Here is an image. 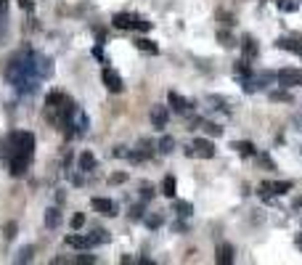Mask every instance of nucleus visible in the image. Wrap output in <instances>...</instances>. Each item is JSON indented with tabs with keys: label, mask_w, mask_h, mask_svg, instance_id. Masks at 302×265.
<instances>
[{
	"label": "nucleus",
	"mask_w": 302,
	"mask_h": 265,
	"mask_svg": "<svg viewBox=\"0 0 302 265\" xmlns=\"http://www.w3.org/2000/svg\"><path fill=\"white\" fill-rule=\"evenodd\" d=\"M218 19L223 21V24H228V27H234V24H236V19L231 16V13H226V11H218Z\"/></svg>",
	"instance_id": "25"
},
{
	"label": "nucleus",
	"mask_w": 302,
	"mask_h": 265,
	"mask_svg": "<svg viewBox=\"0 0 302 265\" xmlns=\"http://www.w3.org/2000/svg\"><path fill=\"white\" fill-rule=\"evenodd\" d=\"M16 231H19V225H16V220H8L5 223V228H3V233H5V239H16Z\"/></svg>",
	"instance_id": "20"
},
{
	"label": "nucleus",
	"mask_w": 302,
	"mask_h": 265,
	"mask_svg": "<svg viewBox=\"0 0 302 265\" xmlns=\"http://www.w3.org/2000/svg\"><path fill=\"white\" fill-rule=\"evenodd\" d=\"M77 263H82V265H90V263H96V257H93V255H80V257H77Z\"/></svg>",
	"instance_id": "31"
},
{
	"label": "nucleus",
	"mask_w": 302,
	"mask_h": 265,
	"mask_svg": "<svg viewBox=\"0 0 302 265\" xmlns=\"http://www.w3.org/2000/svg\"><path fill=\"white\" fill-rule=\"evenodd\" d=\"M93 167H96V157H93L90 151H85L80 157V170H82V173H90Z\"/></svg>",
	"instance_id": "15"
},
{
	"label": "nucleus",
	"mask_w": 302,
	"mask_h": 265,
	"mask_svg": "<svg viewBox=\"0 0 302 265\" xmlns=\"http://www.w3.org/2000/svg\"><path fill=\"white\" fill-rule=\"evenodd\" d=\"M193 157L212 159L215 157V143L207 141V138H196V141H193Z\"/></svg>",
	"instance_id": "2"
},
{
	"label": "nucleus",
	"mask_w": 302,
	"mask_h": 265,
	"mask_svg": "<svg viewBox=\"0 0 302 265\" xmlns=\"http://www.w3.org/2000/svg\"><path fill=\"white\" fill-rule=\"evenodd\" d=\"M270 101H292L289 93H284V90H273L270 93Z\"/></svg>",
	"instance_id": "26"
},
{
	"label": "nucleus",
	"mask_w": 302,
	"mask_h": 265,
	"mask_svg": "<svg viewBox=\"0 0 302 265\" xmlns=\"http://www.w3.org/2000/svg\"><path fill=\"white\" fill-rule=\"evenodd\" d=\"M59 223H61V212L56 207H51L48 212H45V225H48V228H56Z\"/></svg>",
	"instance_id": "14"
},
{
	"label": "nucleus",
	"mask_w": 302,
	"mask_h": 265,
	"mask_svg": "<svg viewBox=\"0 0 302 265\" xmlns=\"http://www.w3.org/2000/svg\"><path fill=\"white\" fill-rule=\"evenodd\" d=\"M167 101H170V106L175 109V112H181V114H185L191 109V101L188 98H183L181 93H175V90H170L167 93Z\"/></svg>",
	"instance_id": "5"
},
{
	"label": "nucleus",
	"mask_w": 302,
	"mask_h": 265,
	"mask_svg": "<svg viewBox=\"0 0 302 265\" xmlns=\"http://www.w3.org/2000/svg\"><path fill=\"white\" fill-rule=\"evenodd\" d=\"M262 191H270V194H286L292 191V181H278V183H265Z\"/></svg>",
	"instance_id": "10"
},
{
	"label": "nucleus",
	"mask_w": 302,
	"mask_h": 265,
	"mask_svg": "<svg viewBox=\"0 0 302 265\" xmlns=\"http://www.w3.org/2000/svg\"><path fill=\"white\" fill-rule=\"evenodd\" d=\"M66 244L77 247V249H88V247L96 244V241H93V236H66Z\"/></svg>",
	"instance_id": "8"
},
{
	"label": "nucleus",
	"mask_w": 302,
	"mask_h": 265,
	"mask_svg": "<svg viewBox=\"0 0 302 265\" xmlns=\"http://www.w3.org/2000/svg\"><path fill=\"white\" fill-rule=\"evenodd\" d=\"M141 197H143V199H151V197H154L151 186H143V189H141Z\"/></svg>",
	"instance_id": "32"
},
{
	"label": "nucleus",
	"mask_w": 302,
	"mask_h": 265,
	"mask_svg": "<svg viewBox=\"0 0 302 265\" xmlns=\"http://www.w3.org/2000/svg\"><path fill=\"white\" fill-rule=\"evenodd\" d=\"M173 149H175V138H173V135H165V138L159 141V151H162V154H170Z\"/></svg>",
	"instance_id": "19"
},
{
	"label": "nucleus",
	"mask_w": 302,
	"mask_h": 265,
	"mask_svg": "<svg viewBox=\"0 0 302 265\" xmlns=\"http://www.w3.org/2000/svg\"><path fill=\"white\" fill-rule=\"evenodd\" d=\"M175 212L181 215V217H188L193 212V207H191V201H175Z\"/></svg>",
	"instance_id": "18"
},
{
	"label": "nucleus",
	"mask_w": 302,
	"mask_h": 265,
	"mask_svg": "<svg viewBox=\"0 0 302 265\" xmlns=\"http://www.w3.org/2000/svg\"><path fill=\"white\" fill-rule=\"evenodd\" d=\"M257 53H260V48H257V40L246 35V37H244V56H246V59H254Z\"/></svg>",
	"instance_id": "11"
},
{
	"label": "nucleus",
	"mask_w": 302,
	"mask_h": 265,
	"mask_svg": "<svg viewBox=\"0 0 302 265\" xmlns=\"http://www.w3.org/2000/svg\"><path fill=\"white\" fill-rule=\"evenodd\" d=\"M218 40H220V45H226V48H234V37H231L228 32H218Z\"/></svg>",
	"instance_id": "23"
},
{
	"label": "nucleus",
	"mask_w": 302,
	"mask_h": 265,
	"mask_svg": "<svg viewBox=\"0 0 302 265\" xmlns=\"http://www.w3.org/2000/svg\"><path fill=\"white\" fill-rule=\"evenodd\" d=\"M234 149L242 154V157H254V143H249V141H239V143H234Z\"/></svg>",
	"instance_id": "13"
},
{
	"label": "nucleus",
	"mask_w": 302,
	"mask_h": 265,
	"mask_svg": "<svg viewBox=\"0 0 302 265\" xmlns=\"http://www.w3.org/2000/svg\"><path fill=\"white\" fill-rule=\"evenodd\" d=\"M130 217H133V220H141V217H143V207H133V209H130Z\"/></svg>",
	"instance_id": "30"
},
{
	"label": "nucleus",
	"mask_w": 302,
	"mask_h": 265,
	"mask_svg": "<svg viewBox=\"0 0 302 265\" xmlns=\"http://www.w3.org/2000/svg\"><path fill=\"white\" fill-rule=\"evenodd\" d=\"M125 181H127V175H125V173H114V175L109 178V183H112V186H114V183H125Z\"/></svg>",
	"instance_id": "28"
},
{
	"label": "nucleus",
	"mask_w": 302,
	"mask_h": 265,
	"mask_svg": "<svg viewBox=\"0 0 302 265\" xmlns=\"http://www.w3.org/2000/svg\"><path fill=\"white\" fill-rule=\"evenodd\" d=\"M215 263H218V265L234 263V249H231V244H220V247H218V255H215Z\"/></svg>",
	"instance_id": "7"
},
{
	"label": "nucleus",
	"mask_w": 302,
	"mask_h": 265,
	"mask_svg": "<svg viewBox=\"0 0 302 265\" xmlns=\"http://www.w3.org/2000/svg\"><path fill=\"white\" fill-rule=\"evenodd\" d=\"M278 48H284V51H294V53H300L302 56V40H292V37H281V40L276 43Z\"/></svg>",
	"instance_id": "9"
},
{
	"label": "nucleus",
	"mask_w": 302,
	"mask_h": 265,
	"mask_svg": "<svg viewBox=\"0 0 302 265\" xmlns=\"http://www.w3.org/2000/svg\"><path fill=\"white\" fill-rule=\"evenodd\" d=\"M162 194H165V197H170V199L175 197V178H173V175H167L165 181H162Z\"/></svg>",
	"instance_id": "16"
},
{
	"label": "nucleus",
	"mask_w": 302,
	"mask_h": 265,
	"mask_svg": "<svg viewBox=\"0 0 302 265\" xmlns=\"http://www.w3.org/2000/svg\"><path fill=\"white\" fill-rule=\"evenodd\" d=\"M146 225H149V228H159V225H162V215H151V217H146Z\"/></svg>",
	"instance_id": "27"
},
{
	"label": "nucleus",
	"mask_w": 302,
	"mask_h": 265,
	"mask_svg": "<svg viewBox=\"0 0 302 265\" xmlns=\"http://www.w3.org/2000/svg\"><path fill=\"white\" fill-rule=\"evenodd\" d=\"M133 27L141 29V32H149V29H151V21H146V19H141V16H133Z\"/></svg>",
	"instance_id": "21"
},
{
	"label": "nucleus",
	"mask_w": 302,
	"mask_h": 265,
	"mask_svg": "<svg viewBox=\"0 0 302 265\" xmlns=\"http://www.w3.org/2000/svg\"><path fill=\"white\" fill-rule=\"evenodd\" d=\"M135 48H141V51H146V53H159V48L154 45L151 40H146V37H141V40H135Z\"/></svg>",
	"instance_id": "17"
},
{
	"label": "nucleus",
	"mask_w": 302,
	"mask_h": 265,
	"mask_svg": "<svg viewBox=\"0 0 302 265\" xmlns=\"http://www.w3.org/2000/svg\"><path fill=\"white\" fill-rule=\"evenodd\" d=\"M204 130L210 132V135H223V128H220V125H215V122H204Z\"/></svg>",
	"instance_id": "24"
},
{
	"label": "nucleus",
	"mask_w": 302,
	"mask_h": 265,
	"mask_svg": "<svg viewBox=\"0 0 302 265\" xmlns=\"http://www.w3.org/2000/svg\"><path fill=\"white\" fill-rule=\"evenodd\" d=\"M284 11H297V3H281Z\"/></svg>",
	"instance_id": "33"
},
{
	"label": "nucleus",
	"mask_w": 302,
	"mask_h": 265,
	"mask_svg": "<svg viewBox=\"0 0 302 265\" xmlns=\"http://www.w3.org/2000/svg\"><path fill=\"white\" fill-rule=\"evenodd\" d=\"M167 120H170V114H167L165 106H154L151 109V122H154V128H157V130H165Z\"/></svg>",
	"instance_id": "6"
},
{
	"label": "nucleus",
	"mask_w": 302,
	"mask_h": 265,
	"mask_svg": "<svg viewBox=\"0 0 302 265\" xmlns=\"http://www.w3.org/2000/svg\"><path fill=\"white\" fill-rule=\"evenodd\" d=\"M101 77H104V85H106L112 93H122V90H125V85H122V77L114 72V69H104V74H101Z\"/></svg>",
	"instance_id": "3"
},
{
	"label": "nucleus",
	"mask_w": 302,
	"mask_h": 265,
	"mask_svg": "<svg viewBox=\"0 0 302 265\" xmlns=\"http://www.w3.org/2000/svg\"><path fill=\"white\" fill-rule=\"evenodd\" d=\"M32 257H35V249H32V247H24V249L19 252L16 260H19V263H27V260H32Z\"/></svg>",
	"instance_id": "22"
},
{
	"label": "nucleus",
	"mask_w": 302,
	"mask_h": 265,
	"mask_svg": "<svg viewBox=\"0 0 302 265\" xmlns=\"http://www.w3.org/2000/svg\"><path fill=\"white\" fill-rule=\"evenodd\" d=\"M278 82L284 85V88H294V85H302V72L300 69H281V72L276 74Z\"/></svg>",
	"instance_id": "1"
},
{
	"label": "nucleus",
	"mask_w": 302,
	"mask_h": 265,
	"mask_svg": "<svg viewBox=\"0 0 302 265\" xmlns=\"http://www.w3.org/2000/svg\"><path fill=\"white\" fill-rule=\"evenodd\" d=\"M82 223H85V215L77 212V215L72 217V228H82Z\"/></svg>",
	"instance_id": "29"
},
{
	"label": "nucleus",
	"mask_w": 302,
	"mask_h": 265,
	"mask_svg": "<svg viewBox=\"0 0 302 265\" xmlns=\"http://www.w3.org/2000/svg\"><path fill=\"white\" fill-rule=\"evenodd\" d=\"M93 209L101 215H106V217H114L117 215V204H114L112 199H104V197H96L93 199Z\"/></svg>",
	"instance_id": "4"
},
{
	"label": "nucleus",
	"mask_w": 302,
	"mask_h": 265,
	"mask_svg": "<svg viewBox=\"0 0 302 265\" xmlns=\"http://www.w3.org/2000/svg\"><path fill=\"white\" fill-rule=\"evenodd\" d=\"M112 21H114V27H117V29H130V27H133V16H130V13H117Z\"/></svg>",
	"instance_id": "12"
}]
</instances>
